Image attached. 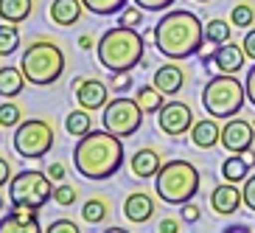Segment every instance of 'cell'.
I'll return each instance as SVG.
<instances>
[{"label":"cell","instance_id":"cell-1","mask_svg":"<svg viewBox=\"0 0 255 233\" xmlns=\"http://www.w3.org/2000/svg\"><path fill=\"white\" fill-rule=\"evenodd\" d=\"M151 37H154V48L163 53L165 59L182 62L188 56L199 53V48L205 42V25L194 11L171 8V11H165L157 20Z\"/></svg>","mask_w":255,"mask_h":233},{"label":"cell","instance_id":"cell-2","mask_svg":"<svg viewBox=\"0 0 255 233\" xmlns=\"http://www.w3.org/2000/svg\"><path fill=\"white\" fill-rule=\"evenodd\" d=\"M124 166V138L110 129H93L79 138L73 149V169L84 180H110Z\"/></svg>","mask_w":255,"mask_h":233},{"label":"cell","instance_id":"cell-3","mask_svg":"<svg viewBox=\"0 0 255 233\" xmlns=\"http://www.w3.org/2000/svg\"><path fill=\"white\" fill-rule=\"evenodd\" d=\"M143 51H146V42L137 34V28H127V25H115V28H107L96 42V56L98 65L110 73H118V70H132L135 65L143 62Z\"/></svg>","mask_w":255,"mask_h":233},{"label":"cell","instance_id":"cell-4","mask_svg":"<svg viewBox=\"0 0 255 233\" xmlns=\"http://www.w3.org/2000/svg\"><path fill=\"white\" fill-rule=\"evenodd\" d=\"M20 68H23L28 84L51 87L65 73V51L51 37H37L25 45L23 56H20Z\"/></svg>","mask_w":255,"mask_h":233},{"label":"cell","instance_id":"cell-5","mask_svg":"<svg viewBox=\"0 0 255 233\" xmlns=\"http://www.w3.org/2000/svg\"><path fill=\"white\" fill-rule=\"evenodd\" d=\"M202 177L191 160H165L154 174V191L165 205H185L199 194Z\"/></svg>","mask_w":255,"mask_h":233},{"label":"cell","instance_id":"cell-6","mask_svg":"<svg viewBox=\"0 0 255 233\" xmlns=\"http://www.w3.org/2000/svg\"><path fill=\"white\" fill-rule=\"evenodd\" d=\"M247 104V87L236 79V73H219L208 79L202 90V107L213 118H236Z\"/></svg>","mask_w":255,"mask_h":233},{"label":"cell","instance_id":"cell-7","mask_svg":"<svg viewBox=\"0 0 255 233\" xmlns=\"http://www.w3.org/2000/svg\"><path fill=\"white\" fill-rule=\"evenodd\" d=\"M53 180L48 177V172L39 169H23L17 172L8 183V200L11 205H28V208H42L48 205V200H53Z\"/></svg>","mask_w":255,"mask_h":233},{"label":"cell","instance_id":"cell-8","mask_svg":"<svg viewBox=\"0 0 255 233\" xmlns=\"http://www.w3.org/2000/svg\"><path fill=\"white\" fill-rule=\"evenodd\" d=\"M14 152L25 160H39L45 158V152H51L53 146V127L51 121L42 118H23L14 127Z\"/></svg>","mask_w":255,"mask_h":233},{"label":"cell","instance_id":"cell-9","mask_svg":"<svg viewBox=\"0 0 255 233\" xmlns=\"http://www.w3.org/2000/svg\"><path fill=\"white\" fill-rule=\"evenodd\" d=\"M143 107L137 104L135 98H113V101H107L104 104V113H101V124L104 129H110L113 135L118 138H129L135 135L137 129L143 124Z\"/></svg>","mask_w":255,"mask_h":233},{"label":"cell","instance_id":"cell-10","mask_svg":"<svg viewBox=\"0 0 255 233\" xmlns=\"http://www.w3.org/2000/svg\"><path fill=\"white\" fill-rule=\"evenodd\" d=\"M157 127L168 138H182L194 127V110L185 101H165L157 113Z\"/></svg>","mask_w":255,"mask_h":233},{"label":"cell","instance_id":"cell-11","mask_svg":"<svg viewBox=\"0 0 255 233\" xmlns=\"http://www.w3.org/2000/svg\"><path fill=\"white\" fill-rule=\"evenodd\" d=\"M255 141V121H244V118H227V124L222 127V146L225 152L233 155H244Z\"/></svg>","mask_w":255,"mask_h":233},{"label":"cell","instance_id":"cell-12","mask_svg":"<svg viewBox=\"0 0 255 233\" xmlns=\"http://www.w3.org/2000/svg\"><path fill=\"white\" fill-rule=\"evenodd\" d=\"M107 101H110V87H107L101 79L87 76V79H79V82H76V104L79 107L96 113V110H104Z\"/></svg>","mask_w":255,"mask_h":233},{"label":"cell","instance_id":"cell-13","mask_svg":"<svg viewBox=\"0 0 255 233\" xmlns=\"http://www.w3.org/2000/svg\"><path fill=\"white\" fill-rule=\"evenodd\" d=\"M0 233H42V225L37 222V208L14 205L0 219Z\"/></svg>","mask_w":255,"mask_h":233},{"label":"cell","instance_id":"cell-14","mask_svg":"<svg viewBox=\"0 0 255 233\" xmlns=\"http://www.w3.org/2000/svg\"><path fill=\"white\" fill-rule=\"evenodd\" d=\"M241 203H244V194H241V188L236 186V183L225 180L222 186H216L210 191V208H213V214H219V217H233V214L241 208Z\"/></svg>","mask_w":255,"mask_h":233},{"label":"cell","instance_id":"cell-15","mask_svg":"<svg viewBox=\"0 0 255 233\" xmlns=\"http://www.w3.org/2000/svg\"><path fill=\"white\" fill-rule=\"evenodd\" d=\"M185 82H188V73L182 70V65H177V59L165 62L154 70V87H160L165 96H177L185 87Z\"/></svg>","mask_w":255,"mask_h":233},{"label":"cell","instance_id":"cell-16","mask_svg":"<svg viewBox=\"0 0 255 233\" xmlns=\"http://www.w3.org/2000/svg\"><path fill=\"white\" fill-rule=\"evenodd\" d=\"M124 217L132 222V225H143L154 217V197L146 194V191H132V194L124 200Z\"/></svg>","mask_w":255,"mask_h":233},{"label":"cell","instance_id":"cell-17","mask_svg":"<svg viewBox=\"0 0 255 233\" xmlns=\"http://www.w3.org/2000/svg\"><path fill=\"white\" fill-rule=\"evenodd\" d=\"M210 62L216 65L219 73H239L244 68V62H247V53H244L241 45H236V42H225V45H216Z\"/></svg>","mask_w":255,"mask_h":233},{"label":"cell","instance_id":"cell-18","mask_svg":"<svg viewBox=\"0 0 255 233\" xmlns=\"http://www.w3.org/2000/svg\"><path fill=\"white\" fill-rule=\"evenodd\" d=\"M160 166H163V155H160V149H154V146H143V149H137L135 155H132V160H129L132 174L140 177V180L154 177V174L160 172Z\"/></svg>","mask_w":255,"mask_h":233},{"label":"cell","instance_id":"cell-19","mask_svg":"<svg viewBox=\"0 0 255 233\" xmlns=\"http://www.w3.org/2000/svg\"><path fill=\"white\" fill-rule=\"evenodd\" d=\"M84 14V3L82 0H53L51 8H48V17H51L53 23L59 25V28H70L82 20Z\"/></svg>","mask_w":255,"mask_h":233},{"label":"cell","instance_id":"cell-20","mask_svg":"<svg viewBox=\"0 0 255 233\" xmlns=\"http://www.w3.org/2000/svg\"><path fill=\"white\" fill-rule=\"evenodd\" d=\"M191 141H194V146H199V149H213L216 143H222V127L213 121V115H210V118H202V121H194V127H191Z\"/></svg>","mask_w":255,"mask_h":233},{"label":"cell","instance_id":"cell-21","mask_svg":"<svg viewBox=\"0 0 255 233\" xmlns=\"http://www.w3.org/2000/svg\"><path fill=\"white\" fill-rule=\"evenodd\" d=\"M25 82H28V79H25L23 68H14V65H3V68H0V96L3 98L20 96Z\"/></svg>","mask_w":255,"mask_h":233},{"label":"cell","instance_id":"cell-22","mask_svg":"<svg viewBox=\"0 0 255 233\" xmlns=\"http://www.w3.org/2000/svg\"><path fill=\"white\" fill-rule=\"evenodd\" d=\"M34 11V0H0V20L3 23H25Z\"/></svg>","mask_w":255,"mask_h":233},{"label":"cell","instance_id":"cell-23","mask_svg":"<svg viewBox=\"0 0 255 233\" xmlns=\"http://www.w3.org/2000/svg\"><path fill=\"white\" fill-rule=\"evenodd\" d=\"M65 129H68V135L73 138H84L87 132H93V118H90V110H70L68 118H65Z\"/></svg>","mask_w":255,"mask_h":233},{"label":"cell","instance_id":"cell-24","mask_svg":"<svg viewBox=\"0 0 255 233\" xmlns=\"http://www.w3.org/2000/svg\"><path fill=\"white\" fill-rule=\"evenodd\" d=\"M233 28H236L233 23H227V20H222V17H213V20L205 23V42L225 45V42L233 39Z\"/></svg>","mask_w":255,"mask_h":233},{"label":"cell","instance_id":"cell-25","mask_svg":"<svg viewBox=\"0 0 255 233\" xmlns=\"http://www.w3.org/2000/svg\"><path fill=\"white\" fill-rule=\"evenodd\" d=\"M222 177L227 183H244L250 177V163L244 155H230V158L222 163Z\"/></svg>","mask_w":255,"mask_h":233},{"label":"cell","instance_id":"cell-26","mask_svg":"<svg viewBox=\"0 0 255 233\" xmlns=\"http://www.w3.org/2000/svg\"><path fill=\"white\" fill-rule=\"evenodd\" d=\"M163 96H165V93L160 90V87H154V82H151V84H143V87H137L135 101L143 107V113H160V107L165 104Z\"/></svg>","mask_w":255,"mask_h":233},{"label":"cell","instance_id":"cell-27","mask_svg":"<svg viewBox=\"0 0 255 233\" xmlns=\"http://www.w3.org/2000/svg\"><path fill=\"white\" fill-rule=\"evenodd\" d=\"M107 217H110V203H107L104 197H90L82 205V219L90 222V225H101Z\"/></svg>","mask_w":255,"mask_h":233},{"label":"cell","instance_id":"cell-28","mask_svg":"<svg viewBox=\"0 0 255 233\" xmlns=\"http://www.w3.org/2000/svg\"><path fill=\"white\" fill-rule=\"evenodd\" d=\"M20 48V31L14 23H0V59H6Z\"/></svg>","mask_w":255,"mask_h":233},{"label":"cell","instance_id":"cell-29","mask_svg":"<svg viewBox=\"0 0 255 233\" xmlns=\"http://www.w3.org/2000/svg\"><path fill=\"white\" fill-rule=\"evenodd\" d=\"M82 3L87 11H93L98 17H110L115 11H124L127 8V0H82Z\"/></svg>","mask_w":255,"mask_h":233},{"label":"cell","instance_id":"cell-30","mask_svg":"<svg viewBox=\"0 0 255 233\" xmlns=\"http://www.w3.org/2000/svg\"><path fill=\"white\" fill-rule=\"evenodd\" d=\"M230 23L236 25V28H253V23H255V8L250 6V3H236L233 6V11H230Z\"/></svg>","mask_w":255,"mask_h":233},{"label":"cell","instance_id":"cell-31","mask_svg":"<svg viewBox=\"0 0 255 233\" xmlns=\"http://www.w3.org/2000/svg\"><path fill=\"white\" fill-rule=\"evenodd\" d=\"M23 121V107L14 101H3L0 104V129H14Z\"/></svg>","mask_w":255,"mask_h":233},{"label":"cell","instance_id":"cell-32","mask_svg":"<svg viewBox=\"0 0 255 233\" xmlns=\"http://www.w3.org/2000/svg\"><path fill=\"white\" fill-rule=\"evenodd\" d=\"M76 197H79L76 186H68V183H62V186L53 188V203L62 205V208H70V205L76 203Z\"/></svg>","mask_w":255,"mask_h":233},{"label":"cell","instance_id":"cell-33","mask_svg":"<svg viewBox=\"0 0 255 233\" xmlns=\"http://www.w3.org/2000/svg\"><path fill=\"white\" fill-rule=\"evenodd\" d=\"M121 25H127V28H140L143 25V8L132 6V8H124V14H121Z\"/></svg>","mask_w":255,"mask_h":233},{"label":"cell","instance_id":"cell-34","mask_svg":"<svg viewBox=\"0 0 255 233\" xmlns=\"http://www.w3.org/2000/svg\"><path fill=\"white\" fill-rule=\"evenodd\" d=\"M110 87L118 93H124L127 87H132V70H118V73H110Z\"/></svg>","mask_w":255,"mask_h":233},{"label":"cell","instance_id":"cell-35","mask_svg":"<svg viewBox=\"0 0 255 233\" xmlns=\"http://www.w3.org/2000/svg\"><path fill=\"white\" fill-rule=\"evenodd\" d=\"M241 194H244V205H247L250 211H255V174H250L247 180H244Z\"/></svg>","mask_w":255,"mask_h":233},{"label":"cell","instance_id":"cell-36","mask_svg":"<svg viewBox=\"0 0 255 233\" xmlns=\"http://www.w3.org/2000/svg\"><path fill=\"white\" fill-rule=\"evenodd\" d=\"M48 233H79V225L70 222V219H56L48 225Z\"/></svg>","mask_w":255,"mask_h":233},{"label":"cell","instance_id":"cell-37","mask_svg":"<svg viewBox=\"0 0 255 233\" xmlns=\"http://www.w3.org/2000/svg\"><path fill=\"white\" fill-rule=\"evenodd\" d=\"M135 3L143 11H165V8H171L174 0H135Z\"/></svg>","mask_w":255,"mask_h":233},{"label":"cell","instance_id":"cell-38","mask_svg":"<svg viewBox=\"0 0 255 233\" xmlns=\"http://www.w3.org/2000/svg\"><path fill=\"white\" fill-rule=\"evenodd\" d=\"M241 48L247 53V59L255 62V28H247V34L241 37Z\"/></svg>","mask_w":255,"mask_h":233},{"label":"cell","instance_id":"cell-39","mask_svg":"<svg viewBox=\"0 0 255 233\" xmlns=\"http://www.w3.org/2000/svg\"><path fill=\"white\" fill-rule=\"evenodd\" d=\"M65 174H68V166L62 163V160H56V163L48 166V177H51L53 183H62L65 180Z\"/></svg>","mask_w":255,"mask_h":233},{"label":"cell","instance_id":"cell-40","mask_svg":"<svg viewBox=\"0 0 255 233\" xmlns=\"http://www.w3.org/2000/svg\"><path fill=\"white\" fill-rule=\"evenodd\" d=\"M11 177H14V172H11V163H8L3 155H0V188L8 186V183H11Z\"/></svg>","mask_w":255,"mask_h":233},{"label":"cell","instance_id":"cell-41","mask_svg":"<svg viewBox=\"0 0 255 233\" xmlns=\"http://www.w3.org/2000/svg\"><path fill=\"white\" fill-rule=\"evenodd\" d=\"M180 208H182V222H196L199 214H202L199 205H194V203H185V205H180Z\"/></svg>","mask_w":255,"mask_h":233},{"label":"cell","instance_id":"cell-42","mask_svg":"<svg viewBox=\"0 0 255 233\" xmlns=\"http://www.w3.org/2000/svg\"><path fill=\"white\" fill-rule=\"evenodd\" d=\"M244 87H247V101L255 107V65L250 68V73H247V79H244Z\"/></svg>","mask_w":255,"mask_h":233},{"label":"cell","instance_id":"cell-43","mask_svg":"<svg viewBox=\"0 0 255 233\" xmlns=\"http://www.w3.org/2000/svg\"><path fill=\"white\" fill-rule=\"evenodd\" d=\"M182 222L180 219H160V233H180Z\"/></svg>","mask_w":255,"mask_h":233},{"label":"cell","instance_id":"cell-44","mask_svg":"<svg viewBox=\"0 0 255 233\" xmlns=\"http://www.w3.org/2000/svg\"><path fill=\"white\" fill-rule=\"evenodd\" d=\"M79 48H82V51H93V37L90 34H82V37H79Z\"/></svg>","mask_w":255,"mask_h":233},{"label":"cell","instance_id":"cell-45","mask_svg":"<svg viewBox=\"0 0 255 233\" xmlns=\"http://www.w3.org/2000/svg\"><path fill=\"white\" fill-rule=\"evenodd\" d=\"M3 205H6V197L0 194V214H3Z\"/></svg>","mask_w":255,"mask_h":233},{"label":"cell","instance_id":"cell-46","mask_svg":"<svg viewBox=\"0 0 255 233\" xmlns=\"http://www.w3.org/2000/svg\"><path fill=\"white\" fill-rule=\"evenodd\" d=\"M196 3H210V0H196Z\"/></svg>","mask_w":255,"mask_h":233},{"label":"cell","instance_id":"cell-47","mask_svg":"<svg viewBox=\"0 0 255 233\" xmlns=\"http://www.w3.org/2000/svg\"><path fill=\"white\" fill-rule=\"evenodd\" d=\"M250 163H255V158H250Z\"/></svg>","mask_w":255,"mask_h":233},{"label":"cell","instance_id":"cell-48","mask_svg":"<svg viewBox=\"0 0 255 233\" xmlns=\"http://www.w3.org/2000/svg\"><path fill=\"white\" fill-rule=\"evenodd\" d=\"M0 98H3V96H0Z\"/></svg>","mask_w":255,"mask_h":233}]
</instances>
